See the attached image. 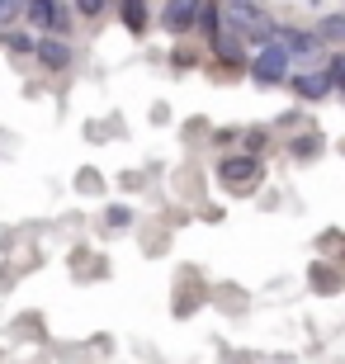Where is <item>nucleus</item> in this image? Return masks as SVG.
I'll return each mask as SVG.
<instances>
[{"label": "nucleus", "instance_id": "2eb2a0df", "mask_svg": "<svg viewBox=\"0 0 345 364\" xmlns=\"http://www.w3.org/2000/svg\"><path fill=\"white\" fill-rule=\"evenodd\" d=\"M175 71H189V67H199V53H194V48H175Z\"/></svg>", "mask_w": 345, "mask_h": 364}, {"label": "nucleus", "instance_id": "6e6552de", "mask_svg": "<svg viewBox=\"0 0 345 364\" xmlns=\"http://www.w3.org/2000/svg\"><path fill=\"white\" fill-rule=\"evenodd\" d=\"M312 33H317V43H322V48H327V43H341V48H345V10H336V14H322Z\"/></svg>", "mask_w": 345, "mask_h": 364}, {"label": "nucleus", "instance_id": "39448f33", "mask_svg": "<svg viewBox=\"0 0 345 364\" xmlns=\"http://www.w3.org/2000/svg\"><path fill=\"white\" fill-rule=\"evenodd\" d=\"M24 24L33 28V33H62V28H67V10H62V0H28Z\"/></svg>", "mask_w": 345, "mask_h": 364}, {"label": "nucleus", "instance_id": "f03ea898", "mask_svg": "<svg viewBox=\"0 0 345 364\" xmlns=\"http://www.w3.org/2000/svg\"><path fill=\"white\" fill-rule=\"evenodd\" d=\"M213 176H218V185H223L227 194H251V189L265 180V161H260V156H246V151H227Z\"/></svg>", "mask_w": 345, "mask_h": 364}, {"label": "nucleus", "instance_id": "7ed1b4c3", "mask_svg": "<svg viewBox=\"0 0 345 364\" xmlns=\"http://www.w3.org/2000/svg\"><path fill=\"white\" fill-rule=\"evenodd\" d=\"M33 57H38V67L48 71V76H62V71L76 62V48H71L62 33H38V43H33Z\"/></svg>", "mask_w": 345, "mask_h": 364}, {"label": "nucleus", "instance_id": "0eeeda50", "mask_svg": "<svg viewBox=\"0 0 345 364\" xmlns=\"http://www.w3.org/2000/svg\"><path fill=\"white\" fill-rule=\"evenodd\" d=\"M119 19L133 38H142L147 24H152V10H147V0H119Z\"/></svg>", "mask_w": 345, "mask_h": 364}, {"label": "nucleus", "instance_id": "20e7f679", "mask_svg": "<svg viewBox=\"0 0 345 364\" xmlns=\"http://www.w3.org/2000/svg\"><path fill=\"white\" fill-rule=\"evenodd\" d=\"M199 10H203V0H166V5H161V28H166L171 38H185V33H194V24H199Z\"/></svg>", "mask_w": 345, "mask_h": 364}, {"label": "nucleus", "instance_id": "9d476101", "mask_svg": "<svg viewBox=\"0 0 345 364\" xmlns=\"http://www.w3.org/2000/svg\"><path fill=\"white\" fill-rule=\"evenodd\" d=\"M203 33V43L213 38V33H218V28H223V5H218V0H203V10H199V24H194Z\"/></svg>", "mask_w": 345, "mask_h": 364}, {"label": "nucleus", "instance_id": "f3484780", "mask_svg": "<svg viewBox=\"0 0 345 364\" xmlns=\"http://www.w3.org/2000/svg\"><path fill=\"white\" fill-rule=\"evenodd\" d=\"M109 5H114V0H109Z\"/></svg>", "mask_w": 345, "mask_h": 364}, {"label": "nucleus", "instance_id": "9b49d317", "mask_svg": "<svg viewBox=\"0 0 345 364\" xmlns=\"http://www.w3.org/2000/svg\"><path fill=\"white\" fill-rule=\"evenodd\" d=\"M289 151H293V161H312V156L322 151V137H317V133H303V137H293V142H289Z\"/></svg>", "mask_w": 345, "mask_h": 364}, {"label": "nucleus", "instance_id": "ddd939ff", "mask_svg": "<svg viewBox=\"0 0 345 364\" xmlns=\"http://www.w3.org/2000/svg\"><path fill=\"white\" fill-rule=\"evenodd\" d=\"M24 5L28 0H0V28L19 24V19H24Z\"/></svg>", "mask_w": 345, "mask_h": 364}, {"label": "nucleus", "instance_id": "1a4fd4ad", "mask_svg": "<svg viewBox=\"0 0 345 364\" xmlns=\"http://www.w3.org/2000/svg\"><path fill=\"white\" fill-rule=\"evenodd\" d=\"M0 43H5V53H10V57H33V43H38V38H33L28 28H5V38H0Z\"/></svg>", "mask_w": 345, "mask_h": 364}, {"label": "nucleus", "instance_id": "423d86ee", "mask_svg": "<svg viewBox=\"0 0 345 364\" xmlns=\"http://www.w3.org/2000/svg\"><path fill=\"white\" fill-rule=\"evenodd\" d=\"M289 90L293 95H298V100H303V105H307V100H312V105H317V100H327V95H331V81H327V71H293V76H289Z\"/></svg>", "mask_w": 345, "mask_h": 364}, {"label": "nucleus", "instance_id": "4468645a", "mask_svg": "<svg viewBox=\"0 0 345 364\" xmlns=\"http://www.w3.org/2000/svg\"><path fill=\"white\" fill-rule=\"evenodd\" d=\"M105 223H109V228H128V223H133V208H128V203H109Z\"/></svg>", "mask_w": 345, "mask_h": 364}, {"label": "nucleus", "instance_id": "f8f14e48", "mask_svg": "<svg viewBox=\"0 0 345 364\" xmlns=\"http://www.w3.org/2000/svg\"><path fill=\"white\" fill-rule=\"evenodd\" d=\"M322 71H327L331 90H341V95H345V48H341V53H331V62H327Z\"/></svg>", "mask_w": 345, "mask_h": 364}, {"label": "nucleus", "instance_id": "f257e3e1", "mask_svg": "<svg viewBox=\"0 0 345 364\" xmlns=\"http://www.w3.org/2000/svg\"><path fill=\"white\" fill-rule=\"evenodd\" d=\"M246 76H251L260 90H279V85H289L293 76V57L284 43H260V53H251L246 62Z\"/></svg>", "mask_w": 345, "mask_h": 364}, {"label": "nucleus", "instance_id": "dca6fc26", "mask_svg": "<svg viewBox=\"0 0 345 364\" xmlns=\"http://www.w3.org/2000/svg\"><path fill=\"white\" fill-rule=\"evenodd\" d=\"M341 151H345V142H341Z\"/></svg>", "mask_w": 345, "mask_h": 364}]
</instances>
